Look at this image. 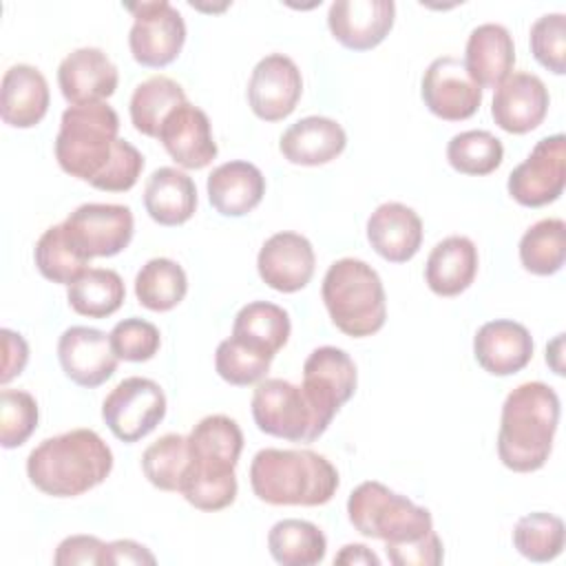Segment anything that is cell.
Here are the masks:
<instances>
[{
	"mask_svg": "<svg viewBox=\"0 0 566 566\" xmlns=\"http://www.w3.org/2000/svg\"><path fill=\"white\" fill-rule=\"evenodd\" d=\"M188 292L184 268L166 256H155L142 265L135 276V296L150 312H168L177 307Z\"/></svg>",
	"mask_w": 566,
	"mask_h": 566,
	"instance_id": "obj_34",
	"label": "cell"
},
{
	"mask_svg": "<svg viewBox=\"0 0 566 566\" xmlns=\"http://www.w3.org/2000/svg\"><path fill=\"white\" fill-rule=\"evenodd\" d=\"M336 467L312 449H261L250 462L254 495L272 506H321L338 489Z\"/></svg>",
	"mask_w": 566,
	"mask_h": 566,
	"instance_id": "obj_4",
	"label": "cell"
},
{
	"mask_svg": "<svg viewBox=\"0 0 566 566\" xmlns=\"http://www.w3.org/2000/svg\"><path fill=\"white\" fill-rule=\"evenodd\" d=\"M462 62L480 88L500 86L515 64V44L509 29L497 22L478 24L469 33Z\"/></svg>",
	"mask_w": 566,
	"mask_h": 566,
	"instance_id": "obj_25",
	"label": "cell"
},
{
	"mask_svg": "<svg viewBox=\"0 0 566 566\" xmlns=\"http://www.w3.org/2000/svg\"><path fill=\"white\" fill-rule=\"evenodd\" d=\"M358 382L352 356L334 345L316 347L303 363V391L332 422L338 409L354 396Z\"/></svg>",
	"mask_w": 566,
	"mask_h": 566,
	"instance_id": "obj_14",
	"label": "cell"
},
{
	"mask_svg": "<svg viewBox=\"0 0 566 566\" xmlns=\"http://www.w3.org/2000/svg\"><path fill=\"white\" fill-rule=\"evenodd\" d=\"M133 13L128 46L137 64L161 69L177 60L186 42V22L168 0L124 4Z\"/></svg>",
	"mask_w": 566,
	"mask_h": 566,
	"instance_id": "obj_8",
	"label": "cell"
},
{
	"mask_svg": "<svg viewBox=\"0 0 566 566\" xmlns=\"http://www.w3.org/2000/svg\"><path fill=\"white\" fill-rule=\"evenodd\" d=\"M166 416L164 389L144 376H130L111 389L102 402V418L122 442L146 438Z\"/></svg>",
	"mask_w": 566,
	"mask_h": 566,
	"instance_id": "obj_9",
	"label": "cell"
},
{
	"mask_svg": "<svg viewBox=\"0 0 566 566\" xmlns=\"http://www.w3.org/2000/svg\"><path fill=\"white\" fill-rule=\"evenodd\" d=\"M250 409L259 431L290 442H314L329 427V420L310 402L303 387L283 378L259 380Z\"/></svg>",
	"mask_w": 566,
	"mask_h": 566,
	"instance_id": "obj_7",
	"label": "cell"
},
{
	"mask_svg": "<svg viewBox=\"0 0 566 566\" xmlns=\"http://www.w3.org/2000/svg\"><path fill=\"white\" fill-rule=\"evenodd\" d=\"M212 208L223 217H243L252 212L265 195V177L250 161H226L217 166L206 181Z\"/></svg>",
	"mask_w": 566,
	"mask_h": 566,
	"instance_id": "obj_26",
	"label": "cell"
},
{
	"mask_svg": "<svg viewBox=\"0 0 566 566\" xmlns=\"http://www.w3.org/2000/svg\"><path fill=\"white\" fill-rule=\"evenodd\" d=\"M334 564H354V566H358V564H367V566H380V557L371 551V548H367L365 544H345L338 553H336V557H334Z\"/></svg>",
	"mask_w": 566,
	"mask_h": 566,
	"instance_id": "obj_49",
	"label": "cell"
},
{
	"mask_svg": "<svg viewBox=\"0 0 566 566\" xmlns=\"http://www.w3.org/2000/svg\"><path fill=\"white\" fill-rule=\"evenodd\" d=\"M347 517L352 526L371 539L385 544L411 542L433 531L429 509L413 504L382 482H360L347 497Z\"/></svg>",
	"mask_w": 566,
	"mask_h": 566,
	"instance_id": "obj_6",
	"label": "cell"
},
{
	"mask_svg": "<svg viewBox=\"0 0 566 566\" xmlns=\"http://www.w3.org/2000/svg\"><path fill=\"white\" fill-rule=\"evenodd\" d=\"M64 234L84 259L115 256L128 248L135 219L122 203H82L64 221Z\"/></svg>",
	"mask_w": 566,
	"mask_h": 566,
	"instance_id": "obj_10",
	"label": "cell"
},
{
	"mask_svg": "<svg viewBox=\"0 0 566 566\" xmlns=\"http://www.w3.org/2000/svg\"><path fill=\"white\" fill-rule=\"evenodd\" d=\"M57 360L66 378L86 389L104 385L119 363L111 336L86 325H73L62 332L57 340Z\"/></svg>",
	"mask_w": 566,
	"mask_h": 566,
	"instance_id": "obj_15",
	"label": "cell"
},
{
	"mask_svg": "<svg viewBox=\"0 0 566 566\" xmlns=\"http://www.w3.org/2000/svg\"><path fill=\"white\" fill-rule=\"evenodd\" d=\"M33 261L44 279L60 285H71L88 270V259H84L69 241L62 223L51 226L40 234L33 250Z\"/></svg>",
	"mask_w": 566,
	"mask_h": 566,
	"instance_id": "obj_36",
	"label": "cell"
},
{
	"mask_svg": "<svg viewBox=\"0 0 566 566\" xmlns=\"http://www.w3.org/2000/svg\"><path fill=\"white\" fill-rule=\"evenodd\" d=\"M190 464L188 438L166 433L142 453V471L148 482L161 491H179Z\"/></svg>",
	"mask_w": 566,
	"mask_h": 566,
	"instance_id": "obj_38",
	"label": "cell"
},
{
	"mask_svg": "<svg viewBox=\"0 0 566 566\" xmlns=\"http://www.w3.org/2000/svg\"><path fill=\"white\" fill-rule=\"evenodd\" d=\"M548 88L528 71L511 73L500 86H495L491 117L493 122L513 135L535 130L548 113Z\"/></svg>",
	"mask_w": 566,
	"mask_h": 566,
	"instance_id": "obj_17",
	"label": "cell"
},
{
	"mask_svg": "<svg viewBox=\"0 0 566 566\" xmlns=\"http://www.w3.org/2000/svg\"><path fill=\"white\" fill-rule=\"evenodd\" d=\"M157 557L135 539H115L106 544L104 551V566H119V564H155Z\"/></svg>",
	"mask_w": 566,
	"mask_h": 566,
	"instance_id": "obj_48",
	"label": "cell"
},
{
	"mask_svg": "<svg viewBox=\"0 0 566 566\" xmlns=\"http://www.w3.org/2000/svg\"><path fill=\"white\" fill-rule=\"evenodd\" d=\"M347 146L345 128L323 115H310L294 122L279 139L281 155L296 166H323L336 159Z\"/></svg>",
	"mask_w": 566,
	"mask_h": 566,
	"instance_id": "obj_23",
	"label": "cell"
},
{
	"mask_svg": "<svg viewBox=\"0 0 566 566\" xmlns=\"http://www.w3.org/2000/svg\"><path fill=\"white\" fill-rule=\"evenodd\" d=\"M559 424V396L539 380L509 391L502 405L497 455L515 473H531L546 464Z\"/></svg>",
	"mask_w": 566,
	"mask_h": 566,
	"instance_id": "obj_2",
	"label": "cell"
},
{
	"mask_svg": "<svg viewBox=\"0 0 566 566\" xmlns=\"http://www.w3.org/2000/svg\"><path fill=\"white\" fill-rule=\"evenodd\" d=\"M144 208L159 226H181L197 210V186L192 177L172 166L153 170L144 188Z\"/></svg>",
	"mask_w": 566,
	"mask_h": 566,
	"instance_id": "obj_29",
	"label": "cell"
},
{
	"mask_svg": "<svg viewBox=\"0 0 566 566\" xmlns=\"http://www.w3.org/2000/svg\"><path fill=\"white\" fill-rule=\"evenodd\" d=\"M186 438L190 464L212 471H234L243 449V431L237 420L223 413L206 416Z\"/></svg>",
	"mask_w": 566,
	"mask_h": 566,
	"instance_id": "obj_28",
	"label": "cell"
},
{
	"mask_svg": "<svg viewBox=\"0 0 566 566\" xmlns=\"http://www.w3.org/2000/svg\"><path fill=\"white\" fill-rule=\"evenodd\" d=\"M316 268L312 243L298 232H276L259 250L256 270L263 283L276 292L292 294L303 290Z\"/></svg>",
	"mask_w": 566,
	"mask_h": 566,
	"instance_id": "obj_16",
	"label": "cell"
},
{
	"mask_svg": "<svg viewBox=\"0 0 566 566\" xmlns=\"http://www.w3.org/2000/svg\"><path fill=\"white\" fill-rule=\"evenodd\" d=\"M473 356L484 371L493 376H511L531 363L533 336L517 321L495 318L475 332Z\"/></svg>",
	"mask_w": 566,
	"mask_h": 566,
	"instance_id": "obj_21",
	"label": "cell"
},
{
	"mask_svg": "<svg viewBox=\"0 0 566 566\" xmlns=\"http://www.w3.org/2000/svg\"><path fill=\"white\" fill-rule=\"evenodd\" d=\"M268 551L276 564L314 566L325 559L327 539L316 524L307 520L287 517L270 528Z\"/></svg>",
	"mask_w": 566,
	"mask_h": 566,
	"instance_id": "obj_31",
	"label": "cell"
},
{
	"mask_svg": "<svg viewBox=\"0 0 566 566\" xmlns=\"http://www.w3.org/2000/svg\"><path fill=\"white\" fill-rule=\"evenodd\" d=\"M237 475L234 471H208L188 464L179 493L199 511H221L230 506L237 497Z\"/></svg>",
	"mask_w": 566,
	"mask_h": 566,
	"instance_id": "obj_40",
	"label": "cell"
},
{
	"mask_svg": "<svg viewBox=\"0 0 566 566\" xmlns=\"http://www.w3.org/2000/svg\"><path fill=\"white\" fill-rule=\"evenodd\" d=\"M396 4L391 0H336L327 11L332 35L349 51H369L391 31Z\"/></svg>",
	"mask_w": 566,
	"mask_h": 566,
	"instance_id": "obj_18",
	"label": "cell"
},
{
	"mask_svg": "<svg viewBox=\"0 0 566 566\" xmlns=\"http://www.w3.org/2000/svg\"><path fill=\"white\" fill-rule=\"evenodd\" d=\"M38 402L24 389L0 391V444L15 449L24 444L38 427Z\"/></svg>",
	"mask_w": 566,
	"mask_h": 566,
	"instance_id": "obj_42",
	"label": "cell"
},
{
	"mask_svg": "<svg viewBox=\"0 0 566 566\" xmlns=\"http://www.w3.org/2000/svg\"><path fill=\"white\" fill-rule=\"evenodd\" d=\"M272 358L274 356L250 349L230 336L217 345L214 369L226 382L234 387H248L265 378V374L270 371Z\"/></svg>",
	"mask_w": 566,
	"mask_h": 566,
	"instance_id": "obj_41",
	"label": "cell"
},
{
	"mask_svg": "<svg viewBox=\"0 0 566 566\" xmlns=\"http://www.w3.org/2000/svg\"><path fill=\"white\" fill-rule=\"evenodd\" d=\"M170 159L188 170H201L217 157L210 119L199 106L184 102L161 124L159 137Z\"/></svg>",
	"mask_w": 566,
	"mask_h": 566,
	"instance_id": "obj_19",
	"label": "cell"
},
{
	"mask_svg": "<svg viewBox=\"0 0 566 566\" xmlns=\"http://www.w3.org/2000/svg\"><path fill=\"white\" fill-rule=\"evenodd\" d=\"M321 296L332 323L347 336L365 338L382 329L387 298L378 272L354 256L334 261L321 285Z\"/></svg>",
	"mask_w": 566,
	"mask_h": 566,
	"instance_id": "obj_5",
	"label": "cell"
},
{
	"mask_svg": "<svg viewBox=\"0 0 566 566\" xmlns=\"http://www.w3.org/2000/svg\"><path fill=\"white\" fill-rule=\"evenodd\" d=\"M513 546L531 562H553L564 551V520L544 511L522 515L513 528Z\"/></svg>",
	"mask_w": 566,
	"mask_h": 566,
	"instance_id": "obj_37",
	"label": "cell"
},
{
	"mask_svg": "<svg viewBox=\"0 0 566 566\" xmlns=\"http://www.w3.org/2000/svg\"><path fill=\"white\" fill-rule=\"evenodd\" d=\"M188 102L179 82L168 75H153L135 86L130 95V122L137 133L146 137H159L164 119Z\"/></svg>",
	"mask_w": 566,
	"mask_h": 566,
	"instance_id": "obj_32",
	"label": "cell"
},
{
	"mask_svg": "<svg viewBox=\"0 0 566 566\" xmlns=\"http://www.w3.org/2000/svg\"><path fill=\"white\" fill-rule=\"evenodd\" d=\"M424 106L440 119L462 122L482 104V88L469 75L464 62L453 55L436 57L420 80Z\"/></svg>",
	"mask_w": 566,
	"mask_h": 566,
	"instance_id": "obj_12",
	"label": "cell"
},
{
	"mask_svg": "<svg viewBox=\"0 0 566 566\" xmlns=\"http://www.w3.org/2000/svg\"><path fill=\"white\" fill-rule=\"evenodd\" d=\"M111 345L119 360L144 363L150 360L161 345V334L155 323L146 318H124L111 329Z\"/></svg>",
	"mask_w": 566,
	"mask_h": 566,
	"instance_id": "obj_44",
	"label": "cell"
},
{
	"mask_svg": "<svg viewBox=\"0 0 566 566\" xmlns=\"http://www.w3.org/2000/svg\"><path fill=\"white\" fill-rule=\"evenodd\" d=\"M385 553L394 566H436L444 557L442 539L436 531H429L411 542L385 544Z\"/></svg>",
	"mask_w": 566,
	"mask_h": 566,
	"instance_id": "obj_45",
	"label": "cell"
},
{
	"mask_svg": "<svg viewBox=\"0 0 566 566\" xmlns=\"http://www.w3.org/2000/svg\"><path fill=\"white\" fill-rule=\"evenodd\" d=\"M117 133L119 117L111 104L69 106L53 144L60 168L97 190H130L144 170V155Z\"/></svg>",
	"mask_w": 566,
	"mask_h": 566,
	"instance_id": "obj_1",
	"label": "cell"
},
{
	"mask_svg": "<svg viewBox=\"0 0 566 566\" xmlns=\"http://www.w3.org/2000/svg\"><path fill=\"white\" fill-rule=\"evenodd\" d=\"M66 298L71 310L80 316L106 318L122 307L126 287L115 270L88 268L77 281L69 285Z\"/></svg>",
	"mask_w": 566,
	"mask_h": 566,
	"instance_id": "obj_33",
	"label": "cell"
},
{
	"mask_svg": "<svg viewBox=\"0 0 566 566\" xmlns=\"http://www.w3.org/2000/svg\"><path fill=\"white\" fill-rule=\"evenodd\" d=\"M292 332L290 314L270 301H252L243 305L232 323V338L261 354L276 356Z\"/></svg>",
	"mask_w": 566,
	"mask_h": 566,
	"instance_id": "obj_30",
	"label": "cell"
},
{
	"mask_svg": "<svg viewBox=\"0 0 566 566\" xmlns=\"http://www.w3.org/2000/svg\"><path fill=\"white\" fill-rule=\"evenodd\" d=\"M520 263L526 272L551 276L562 270L566 256V223L548 217L533 223L520 239Z\"/></svg>",
	"mask_w": 566,
	"mask_h": 566,
	"instance_id": "obj_35",
	"label": "cell"
},
{
	"mask_svg": "<svg viewBox=\"0 0 566 566\" xmlns=\"http://www.w3.org/2000/svg\"><path fill=\"white\" fill-rule=\"evenodd\" d=\"M367 241L385 261L407 263L422 245V221L413 208L385 201L367 219Z\"/></svg>",
	"mask_w": 566,
	"mask_h": 566,
	"instance_id": "obj_22",
	"label": "cell"
},
{
	"mask_svg": "<svg viewBox=\"0 0 566 566\" xmlns=\"http://www.w3.org/2000/svg\"><path fill=\"white\" fill-rule=\"evenodd\" d=\"M113 471V451L93 429H71L42 440L27 458V475L51 497H77Z\"/></svg>",
	"mask_w": 566,
	"mask_h": 566,
	"instance_id": "obj_3",
	"label": "cell"
},
{
	"mask_svg": "<svg viewBox=\"0 0 566 566\" xmlns=\"http://www.w3.org/2000/svg\"><path fill=\"white\" fill-rule=\"evenodd\" d=\"M0 336H2V374H0V382L7 385L11 378L20 376L22 369L27 367V360H29V345L27 340L18 334V332H11L7 327L0 329Z\"/></svg>",
	"mask_w": 566,
	"mask_h": 566,
	"instance_id": "obj_47",
	"label": "cell"
},
{
	"mask_svg": "<svg viewBox=\"0 0 566 566\" xmlns=\"http://www.w3.org/2000/svg\"><path fill=\"white\" fill-rule=\"evenodd\" d=\"M566 186V137L562 133L542 137L528 157L517 164L506 181L509 195L526 208L557 201Z\"/></svg>",
	"mask_w": 566,
	"mask_h": 566,
	"instance_id": "obj_11",
	"label": "cell"
},
{
	"mask_svg": "<svg viewBox=\"0 0 566 566\" xmlns=\"http://www.w3.org/2000/svg\"><path fill=\"white\" fill-rule=\"evenodd\" d=\"M104 551H106V544L95 535H69L57 544L53 562L57 566H73V564L104 566Z\"/></svg>",
	"mask_w": 566,
	"mask_h": 566,
	"instance_id": "obj_46",
	"label": "cell"
},
{
	"mask_svg": "<svg viewBox=\"0 0 566 566\" xmlns=\"http://www.w3.org/2000/svg\"><path fill=\"white\" fill-rule=\"evenodd\" d=\"M502 159L504 146L489 130H462L447 144V161L462 175H489L502 164Z\"/></svg>",
	"mask_w": 566,
	"mask_h": 566,
	"instance_id": "obj_39",
	"label": "cell"
},
{
	"mask_svg": "<svg viewBox=\"0 0 566 566\" xmlns=\"http://www.w3.org/2000/svg\"><path fill=\"white\" fill-rule=\"evenodd\" d=\"M117 82V66L97 46L75 49L57 66V84L71 106L104 102L115 93Z\"/></svg>",
	"mask_w": 566,
	"mask_h": 566,
	"instance_id": "obj_20",
	"label": "cell"
},
{
	"mask_svg": "<svg viewBox=\"0 0 566 566\" xmlns=\"http://www.w3.org/2000/svg\"><path fill=\"white\" fill-rule=\"evenodd\" d=\"M51 93L46 77L31 64H13L2 75L0 117L13 128L40 124L49 111Z\"/></svg>",
	"mask_w": 566,
	"mask_h": 566,
	"instance_id": "obj_24",
	"label": "cell"
},
{
	"mask_svg": "<svg viewBox=\"0 0 566 566\" xmlns=\"http://www.w3.org/2000/svg\"><path fill=\"white\" fill-rule=\"evenodd\" d=\"M303 77L292 57L270 53L256 62L248 80V104L263 122H281L296 108Z\"/></svg>",
	"mask_w": 566,
	"mask_h": 566,
	"instance_id": "obj_13",
	"label": "cell"
},
{
	"mask_svg": "<svg viewBox=\"0 0 566 566\" xmlns=\"http://www.w3.org/2000/svg\"><path fill=\"white\" fill-rule=\"evenodd\" d=\"M533 57L555 75L566 73V15L544 13L539 15L528 33Z\"/></svg>",
	"mask_w": 566,
	"mask_h": 566,
	"instance_id": "obj_43",
	"label": "cell"
},
{
	"mask_svg": "<svg viewBox=\"0 0 566 566\" xmlns=\"http://www.w3.org/2000/svg\"><path fill=\"white\" fill-rule=\"evenodd\" d=\"M478 274V248L469 237L451 234L433 245L424 263V281L438 296L462 294Z\"/></svg>",
	"mask_w": 566,
	"mask_h": 566,
	"instance_id": "obj_27",
	"label": "cell"
}]
</instances>
